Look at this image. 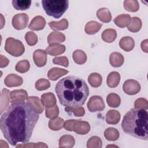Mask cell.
Returning <instances> with one entry per match:
<instances>
[{
    "label": "cell",
    "mask_w": 148,
    "mask_h": 148,
    "mask_svg": "<svg viewBox=\"0 0 148 148\" xmlns=\"http://www.w3.org/2000/svg\"><path fill=\"white\" fill-rule=\"evenodd\" d=\"M141 47L143 51L147 53V39H146L142 42Z\"/></svg>",
    "instance_id": "cell-46"
},
{
    "label": "cell",
    "mask_w": 148,
    "mask_h": 148,
    "mask_svg": "<svg viewBox=\"0 0 148 148\" xmlns=\"http://www.w3.org/2000/svg\"><path fill=\"white\" fill-rule=\"evenodd\" d=\"M104 136L108 140H116L119 137V132L116 129L110 127L105 131Z\"/></svg>",
    "instance_id": "cell-35"
},
{
    "label": "cell",
    "mask_w": 148,
    "mask_h": 148,
    "mask_svg": "<svg viewBox=\"0 0 148 148\" xmlns=\"http://www.w3.org/2000/svg\"><path fill=\"white\" fill-rule=\"evenodd\" d=\"M73 59L77 64H83L87 60V56L85 53L81 50H76L73 53Z\"/></svg>",
    "instance_id": "cell-33"
},
{
    "label": "cell",
    "mask_w": 148,
    "mask_h": 148,
    "mask_svg": "<svg viewBox=\"0 0 148 148\" xmlns=\"http://www.w3.org/2000/svg\"><path fill=\"white\" fill-rule=\"evenodd\" d=\"M38 119V113L30 103L14 102L1 117V130L9 143L16 146L18 142L29 140Z\"/></svg>",
    "instance_id": "cell-1"
},
{
    "label": "cell",
    "mask_w": 148,
    "mask_h": 148,
    "mask_svg": "<svg viewBox=\"0 0 148 148\" xmlns=\"http://www.w3.org/2000/svg\"><path fill=\"white\" fill-rule=\"evenodd\" d=\"M50 86V82L45 79H40L37 80L35 83V87L39 91L45 90L49 88Z\"/></svg>",
    "instance_id": "cell-38"
},
{
    "label": "cell",
    "mask_w": 148,
    "mask_h": 148,
    "mask_svg": "<svg viewBox=\"0 0 148 148\" xmlns=\"http://www.w3.org/2000/svg\"><path fill=\"white\" fill-rule=\"evenodd\" d=\"M120 119V114L117 110H109L106 115V121L109 124H116Z\"/></svg>",
    "instance_id": "cell-20"
},
{
    "label": "cell",
    "mask_w": 148,
    "mask_h": 148,
    "mask_svg": "<svg viewBox=\"0 0 148 148\" xmlns=\"http://www.w3.org/2000/svg\"><path fill=\"white\" fill-rule=\"evenodd\" d=\"M124 8L128 12H135L139 10V3L136 0H127L124 1Z\"/></svg>",
    "instance_id": "cell-34"
},
{
    "label": "cell",
    "mask_w": 148,
    "mask_h": 148,
    "mask_svg": "<svg viewBox=\"0 0 148 148\" xmlns=\"http://www.w3.org/2000/svg\"><path fill=\"white\" fill-rule=\"evenodd\" d=\"M102 24L95 21H91L87 23L85 27V32L89 35L96 34L101 28Z\"/></svg>",
    "instance_id": "cell-23"
},
{
    "label": "cell",
    "mask_w": 148,
    "mask_h": 148,
    "mask_svg": "<svg viewBox=\"0 0 148 148\" xmlns=\"http://www.w3.org/2000/svg\"><path fill=\"white\" fill-rule=\"evenodd\" d=\"M28 103H30L38 113H42L44 110L43 106L39 98L36 97H29L27 99Z\"/></svg>",
    "instance_id": "cell-25"
},
{
    "label": "cell",
    "mask_w": 148,
    "mask_h": 148,
    "mask_svg": "<svg viewBox=\"0 0 148 148\" xmlns=\"http://www.w3.org/2000/svg\"><path fill=\"white\" fill-rule=\"evenodd\" d=\"M65 50V47L64 45H60L58 43H53L48 46L46 51L51 56H56L62 54Z\"/></svg>",
    "instance_id": "cell-15"
},
{
    "label": "cell",
    "mask_w": 148,
    "mask_h": 148,
    "mask_svg": "<svg viewBox=\"0 0 148 148\" xmlns=\"http://www.w3.org/2000/svg\"><path fill=\"white\" fill-rule=\"evenodd\" d=\"M28 20V16L27 14L18 13L13 17L12 25L15 29L21 30L24 29L27 27Z\"/></svg>",
    "instance_id": "cell-7"
},
{
    "label": "cell",
    "mask_w": 148,
    "mask_h": 148,
    "mask_svg": "<svg viewBox=\"0 0 148 148\" xmlns=\"http://www.w3.org/2000/svg\"><path fill=\"white\" fill-rule=\"evenodd\" d=\"M64 121L60 117H56L55 119H50L49 122V128L54 131H58L61 130L64 127Z\"/></svg>",
    "instance_id": "cell-32"
},
{
    "label": "cell",
    "mask_w": 148,
    "mask_h": 148,
    "mask_svg": "<svg viewBox=\"0 0 148 148\" xmlns=\"http://www.w3.org/2000/svg\"><path fill=\"white\" fill-rule=\"evenodd\" d=\"M42 3L46 14L56 18L61 17L66 12L69 6V1L68 0H42Z\"/></svg>",
    "instance_id": "cell-4"
},
{
    "label": "cell",
    "mask_w": 148,
    "mask_h": 148,
    "mask_svg": "<svg viewBox=\"0 0 148 148\" xmlns=\"http://www.w3.org/2000/svg\"><path fill=\"white\" fill-rule=\"evenodd\" d=\"M120 47L125 51L132 50L135 46L134 40L130 36L122 38L119 42Z\"/></svg>",
    "instance_id": "cell-16"
},
{
    "label": "cell",
    "mask_w": 148,
    "mask_h": 148,
    "mask_svg": "<svg viewBox=\"0 0 148 148\" xmlns=\"http://www.w3.org/2000/svg\"><path fill=\"white\" fill-rule=\"evenodd\" d=\"M148 114L146 109L134 108L124 116L121 127L124 132L136 138L147 140Z\"/></svg>",
    "instance_id": "cell-3"
},
{
    "label": "cell",
    "mask_w": 148,
    "mask_h": 148,
    "mask_svg": "<svg viewBox=\"0 0 148 148\" xmlns=\"http://www.w3.org/2000/svg\"><path fill=\"white\" fill-rule=\"evenodd\" d=\"M11 98V102L14 103L16 102L24 101L28 97L27 92L24 90H13L10 93Z\"/></svg>",
    "instance_id": "cell-13"
},
{
    "label": "cell",
    "mask_w": 148,
    "mask_h": 148,
    "mask_svg": "<svg viewBox=\"0 0 148 148\" xmlns=\"http://www.w3.org/2000/svg\"><path fill=\"white\" fill-rule=\"evenodd\" d=\"M131 18L129 14H123L117 16L114 19V22L118 27L120 28H124L128 26L131 23Z\"/></svg>",
    "instance_id": "cell-19"
},
{
    "label": "cell",
    "mask_w": 148,
    "mask_h": 148,
    "mask_svg": "<svg viewBox=\"0 0 148 148\" xmlns=\"http://www.w3.org/2000/svg\"><path fill=\"white\" fill-rule=\"evenodd\" d=\"M29 67L30 65L29 61L24 60L17 62L16 65L15 69L17 72L20 73H25L29 70Z\"/></svg>",
    "instance_id": "cell-37"
},
{
    "label": "cell",
    "mask_w": 148,
    "mask_h": 148,
    "mask_svg": "<svg viewBox=\"0 0 148 148\" xmlns=\"http://www.w3.org/2000/svg\"><path fill=\"white\" fill-rule=\"evenodd\" d=\"M49 25L53 30H64L68 27V21L66 19L63 18L60 21L49 22Z\"/></svg>",
    "instance_id": "cell-30"
},
{
    "label": "cell",
    "mask_w": 148,
    "mask_h": 148,
    "mask_svg": "<svg viewBox=\"0 0 148 148\" xmlns=\"http://www.w3.org/2000/svg\"><path fill=\"white\" fill-rule=\"evenodd\" d=\"M59 113L58 108L57 105L54 106L51 108H46V116L50 119L56 118Z\"/></svg>",
    "instance_id": "cell-39"
},
{
    "label": "cell",
    "mask_w": 148,
    "mask_h": 148,
    "mask_svg": "<svg viewBox=\"0 0 148 148\" xmlns=\"http://www.w3.org/2000/svg\"><path fill=\"white\" fill-rule=\"evenodd\" d=\"M25 40L29 46H34L38 42V36L33 32H28L25 36Z\"/></svg>",
    "instance_id": "cell-40"
},
{
    "label": "cell",
    "mask_w": 148,
    "mask_h": 148,
    "mask_svg": "<svg viewBox=\"0 0 148 148\" xmlns=\"http://www.w3.org/2000/svg\"><path fill=\"white\" fill-rule=\"evenodd\" d=\"M106 102L110 107L117 108L120 105L121 99L119 95L117 94L110 93L106 98Z\"/></svg>",
    "instance_id": "cell-28"
},
{
    "label": "cell",
    "mask_w": 148,
    "mask_h": 148,
    "mask_svg": "<svg viewBox=\"0 0 148 148\" xmlns=\"http://www.w3.org/2000/svg\"><path fill=\"white\" fill-rule=\"evenodd\" d=\"M88 81L92 87H98L101 86L102 81V76L98 73H92L88 77Z\"/></svg>",
    "instance_id": "cell-29"
},
{
    "label": "cell",
    "mask_w": 148,
    "mask_h": 148,
    "mask_svg": "<svg viewBox=\"0 0 148 148\" xmlns=\"http://www.w3.org/2000/svg\"><path fill=\"white\" fill-rule=\"evenodd\" d=\"M123 91L128 95L137 94L140 90V86L138 82L133 79L127 80L123 86Z\"/></svg>",
    "instance_id": "cell-8"
},
{
    "label": "cell",
    "mask_w": 148,
    "mask_h": 148,
    "mask_svg": "<svg viewBox=\"0 0 148 148\" xmlns=\"http://www.w3.org/2000/svg\"><path fill=\"white\" fill-rule=\"evenodd\" d=\"M142 27V21L140 19L136 17L131 18L130 24L127 26L128 29L132 32H136L139 31Z\"/></svg>",
    "instance_id": "cell-31"
},
{
    "label": "cell",
    "mask_w": 148,
    "mask_h": 148,
    "mask_svg": "<svg viewBox=\"0 0 148 148\" xmlns=\"http://www.w3.org/2000/svg\"><path fill=\"white\" fill-rule=\"evenodd\" d=\"M66 143L65 147H72L75 144V139L71 135H64L61 136L59 141V146L62 147L63 145Z\"/></svg>",
    "instance_id": "cell-36"
},
{
    "label": "cell",
    "mask_w": 148,
    "mask_h": 148,
    "mask_svg": "<svg viewBox=\"0 0 148 148\" xmlns=\"http://www.w3.org/2000/svg\"><path fill=\"white\" fill-rule=\"evenodd\" d=\"M102 39L106 42L112 43L116 38L117 32L113 29H107L103 31L102 35Z\"/></svg>",
    "instance_id": "cell-26"
},
{
    "label": "cell",
    "mask_w": 148,
    "mask_h": 148,
    "mask_svg": "<svg viewBox=\"0 0 148 148\" xmlns=\"http://www.w3.org/2000/svg\"><path fill=\"white\" fill-rule=\"evenodd\" d=\"M76 120H68L64 122V127L67 130L72 131H73V126Z\"/></svg>",
    "instance_id": "cell-44"
},
{
    "label": "cell",
    "mask_w": 148,
    "mask_h": 148,
    "mask_svg": "<svg viewBox=\"0 0 148 148\" xmlns=\"http://www.w3.org/2000/svg\"><path fill=\"white\" fill-rule=\"evenodd\" d=\"M45 24L46 21L44 17L40 16H38L32 20L28 25V28L32 30L39 31L43 29Z\"/></svg>",
    "instance_id": "cell-12"
},
{
    "label": "cell",
    "mask_w": 148,
    "mask_h": 148,
    "mask_svg": "<svg viewBox=\"0 0 148 148\" xmlns=\"http://www.w3.org/2000/svg\"><path fill=\"white\" fill-rule=\"evenodd\" d=\"M9 62V60L3 55H1V68H3L6 66Z\"/></svg>",
    "instance_id": "cell-45"
},
{
    "label": "cell",
    "mask_w": 148,
    "mask_h": 148,
    "mask_svg": "<svg viewBox=\"0 0 148 148\" xmlns=\"http://www.w3.org/2000/svg\"><path fill=\"white\" fill-rule=\"evenodd\" d=\"M33 59L35 64L39 67L45 65L47 62L46 51L44 50H36L33 54Z\"/></svg>",
    "instance_id": "cell-9"
},
{
    "label": "cell",
    "mask_w": 148,
    "mask_h": 148,
    "mask_svg": "<svg viewBox=\"0 0 148 148\" xmlns=\"http://www.w3.org/2000/svg\"><path fill=\"white\" fill-rule=\"evenodd\" d=\"M134 106L135 108L147 109L148 108L147 101L145 98H139L135 101Z\"/></svg>",
    "instance_id": "cell-42"
},
{
    "label": "cell",
    "mask_w": 148,
    "mask_h": 148,
    "mask_svg": "<svg viewBox=\"0 0 148 148\" xmlns=\"http://www.w3.org/2000/svg\"><path fill=\"white\" fill-rule=\"evenodd\" d=\"M97 17L103 23H109L112 20V15L108 8H102L97 12Z\"/></svg>",
    "instance_id": "cell-24"
},
{
    "label": "cell",
    "mask_w": 148,
    "mask_h": 148,
    "mask_svg": "<svg viewBox=\"0 0 148 148\" xmlns=\"http://www.w3.org/2000/svg\"><path fill=\"white\" fill-rule=\"evenodd\" d=\"M120 80V74L117 72H112L108 76L107 84L109 87L114 88L118 86Z\"/></svg>",
    "instance_id": "cell-22"
},
{
    "label": "cell",
    "mask_w": 148,
    "mask_h": 148,
    "mask_svg": "<svg viewBox=\"0 0 148 148\" xmlns=\"http://www.w3.org/2000/svg\"><path fill=\"white\" fill-rule=\"evenodd\" d=\"M5 50L14 57H19L24 53L25 48L20 40L9 38L6 40Z\"/></svg>",
    "instance_id": "cell-5"
},
{
    "label": "cell",
    "mask_w": 148,
    "mask_h": 148,
    "mask_svg": "<svg viewBox=\"0 0 148 148\" xmlns=\"http://www.w3.org/2000/svg\"><path fill=\"white\" fill-rule=\"evenodd\" d=\"M90 130V126L89 123L80 120H76L73 126V131L80 135L86 134L89 132Z\"/></svg>",
    "instance_id": "cell-10"
},
{
    "label": "cell",
    "mask_w": 148,
    "mask_h": 148,
    "mask_svg": "<svg viewBox=\"0 0 148 148\" xmlns=\"http://www.w3.org/2000/svg\"><path fill=\"white\" fill-rule=\"evenodd\" d=\"M65 110L66 112H71L73 113L75 116H83L85 114V110L82 107H79L77 108H65Z\"/></svg>",
    "instance_id": "cell-43"
},
{
    "label": "cell",
    "mask_w": 148,
    "mask_h": 148,
    "mask_svg": "<svg viewBox=\"0 0 148 148\" xmlns=\"http://www.w3.org/2000/svg\"><path fill=\"white\" fill-rule=\"evenodd\" d=\"M55 91L60 103L69 108L82 106L89 95V88L86 82L75 76H68L59 80Z\"/></svg>",
    "instance_id": "cell-2"
},
{
    "label": "cell",
    "mask_w": 148,
    "mask_h": 148,
    "mask_svg": "<svg viewBox=\"0 0 148 148\" xmlns=\"http://www.w3.org/2000/svg\"><path fill=\"white\" fill-rule=\"evenodd\" d=\"M53 62L55 64L62 65L65 67H68L69 65L68 62V59L66 57L63 56V57H56L53 58Z\"/></svg>",
    "instance_id": "cell-41"
},
{
    "label": "cell",
    "mask_w": 148,
    "mask_h": 148,
    "mask_svg": "<svg viewBox=\"0 0 148 148\" xmlns=\"http://www.w3.org/2000/svg\"><path fill=\"white\" fill-rule=\"evenodd\" d=\"M42 103L46 106V108H51L56 105V99L54 94L51 92H47L43 94L41 96Z\"/></svg>",
    "instance_id": "cell-14"
},
{
    "label": "cell",
    "mask_w": 148,
    "mask_h": 148,
    "mask_svg": "<svg viewBox=\"0 0 148 148\" xmlns=\"http://www.w3.org/2000/svg\"><path fill=\"white\" fill-rule=\"evenodd\" d=\"M23 79L21 77L16 74H10L8 75L4 80L5 84L8 87H15L19 86L23 83Z\"/></svg>",
    "instance_id": "cell-11"
},
{
    "label": "cell",
    "mask_w": 148,
    "mask_h": 148,
    "mask_svg": "<svg viewBox=\"0 0 148 148\" xmlns=\"http://www.w3.org/2000/svg\"><path fill=\"white\" fill-rule=\"evenodd\" d=\"M31 4L30 0H13L12 5L16 10H25L28 9Z\"/></svg>",
    "instance_id": "cell-27"
},
{
    "label": "cell",
    "mask_w": 148,
    "mask_h": 148,
    "mask_svg": "<svg viewBox=\"0 0 148 148\" xmlns=\"http://www.w3.org/2000/svg\"><path fill=\"white\" fill-rule=\"evenodd\" d=\"M65 40V35L59 32H51L47 38V42L50 44L61 43L64 42Z\"/></svg>",
    "instance_id": "cell-21"
},
{
    "label": "cell",
    "mask_w": 148,
    "mask_h": 148,
    "mask_svg": "<svg viewBox=\"0 0 148 148\" xmlns=\"http://www.w3.org/2000/svg\"><path fill=\"white\" fill-rule=\"evenodd\" d=\"M68 73V71L62 68L54 67L50 69L47 73V76L51 80H56L59 77Z\"/></svg>",
    "instance_id": "cell-17"
},
{
    "label": "cell",
    "mask_w": 148,
    "mask_h": 148,
    "mask_svg": "<svg viewBox=\"0 0 148 148\" xmlns=\"http://www.w3.org/2000/svg\"><path fill=\"white\" fill-rule=\"evenodd\" d=\"M87 108L91 112L103 110L105 108V103L102 98L98 95L91 97L87 103Z\"/></svg>",
    "instance_id": "cell-6"
},
{
    "label": "cell",
    "mask_w": 148,
    "mask_h": 148,
    "mask_svg": "<svg viewBox=\"0 0 148 148\" xmlns=\"http://www.w3.org/2000/svg\"><path fill=\"white\" fill-rule=\"evenodd\" d=\"M109 61L113 67L121 66L124 62V57L121 54L118 52H113L110 54Z\"/></svg>",
    "instance_id": "cell-18"
}]
</instances>
